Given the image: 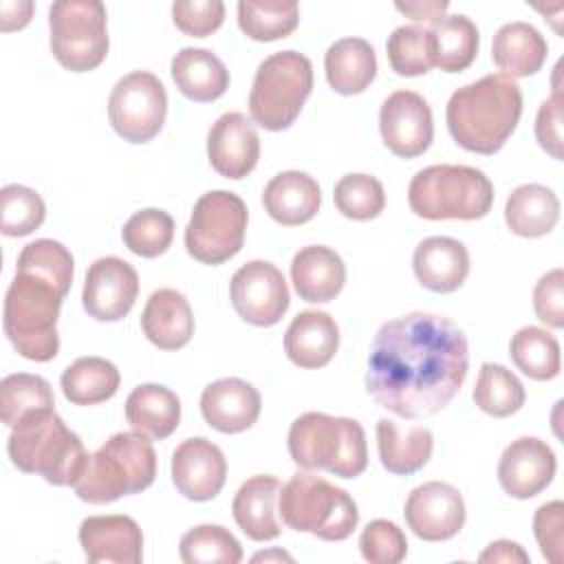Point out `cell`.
Masks as SVG:
<instances>
[{
  "label": "cell",
  "instance_id": "obj_1",
  "mask_svg": "<svg viewBox=\"0 0 564 564\" xmlns=\"http://www.w3.org/2000/svg\"><path fill=\"white\" fill-rule=\"evenodd\" d=\"M469 368L467 337L447 317L405 313L377 330L366 370L368 394L401 419L441 412Z\"/></svg>",
  "mask_w": 564,
  "mask_h": 564
},
{
  "label": "cell",
  "instance_id": "obj_2",
  "mask_svg": "<svg viewBox=\"0 0 564 564\" xmlns=\"http://www.w3.org/2000/svg\"><path fill=\"white\" fill-rule=\"evenodd\" d=\"M522 115V90L505 73H491L452 93L445 121L452 139L476 154L498 152Z\"/></svg>",
  "mask_w": 564,
  "mask_h": 564
},
{
  "label": "cell",
  "instance_id": "obj_3",
  "mask_svg": "<svg viewBox=\"0 0 564 564\" xmlns=\"http://www.w3.org/2000/svg\"><path fill=\"white\" fill-rule=\"evenodd\" d=\"M70 289L62 282L15 264V278L4 295V335L31 361H51L59 350L57 317Z\"/></svg>",
  "mask_w": 564,
  "mask_h": 564
},
{
  "label": "cell",
  "instance_id": "obj_4",
  "mask_svg": "<svg viewBox=\"0 0 564 564\" xmlns=\"http://www.w3.org/2000/svg\"><path fill=\"white\" fill-rule=\"evenodd\" d=\"M7 452L20 471L37 474L57 487L75 485L88 463L82 438L66 427L55 408L26 412L11 427Z\"/></svg>",
  "mask_w": 564,
  "mask_h": 564
},
{
  "label": "cell",
  "instance_id": "obj_5",
  "mask_svg": "<svg viewBox=\"0 0 564 564\" xmlns=\"http://www.w3.org/2000/svg\"><path fill=\"white\" fill-rule=\"evenodd\" d=\"M154 476L156 452L150 438L139 432H117L88 454L86 469L73 487L79 500L106 505L148 489Z\"/></svg>",
  "mask_w": 564,
  "mask_h": 564
},
{
  "label": "cell",
  "instance_id": "obj_6",
  "mask_svg": "<svg viewBox=\"0 0 564 564\" xmlns=\"http://www.w3.org/2000/svg\"><path fill=\"white\" fill-rule=\"evenodd\" d=\"M289 454L304 469H324L339 478H355L368 467L361 423L324 412H304L291 423Z\"/></svg>",
  "mask_w": 564,
  "mask_h": 564
},
{
  "label": "cell",
  "instance_id": "obj_7",
  "mask_svg": "<svg viewBox=\"0 0 564 564\" xmlns=\"http://www.w3.org/2000/svg\"><path fill=\"white\" fill-rule=\"evenodd\" d=\"M408 203L427 220H478L494 205V185L482 170L469 165H430L412 176Z\"/></svg>",
  "mask_w": 564,
  "mask_h": 564
},
{
  "label": "cell",
  "instance_id": "obj_8",
  "mask_svg": "<svg viewBox=\"0 0 564 564\" xmlns=\"http://www.w3.org/2000/svg\"><path fill=\"white\" fill-rule=\"evenodd\" d=\"M278 513L289 529L326 542L346 540L359 522L352 496L311 471H297L280 487Z\"/></svg>",
  "mask_w": 564,
  "mask_h": 564
},
{
  "label": "cell",
  "instance_id": "obj_9",
  "mask_svg": "<svg viewBox=\"0 0 564 564\" xmlns=\"http://www.w3.org/2000/svg\"><path fill=\"white\" fill-rule=\"evenodd\" d=\"M313 90V64L297 51L269 55L256 70L249 93L251 119L271 132L286 130Z\"/></svg>",
  "mask_w": 564,
  "mask_h": 564
},
{
  "label": "cell",
  "instance_id": "obj_10",
  "mask_svg": "<svg viewBox=\"0 0 564 564\" xmlns=\"http://www.w3.org/2000/svg\"><path fill=\"white\" fill-rule=\"evenodd\" d=\"M51 53L70 73L97 68L108 55L106 7L99 0H57L48 9Z\"/></svg>",
  "mask_w": 564,
  "mask_h": 564
},
{
  "label": "cell",
  "instance_id": "obj_11",
  "mask_svg": "<svg viewBox=\"0 0 564 564\" xmlns=\"http://www.w3.org/2000/svg\"><path fill=\"white\" fill-rule=\"evenodd\" d=\"M247 205L227 189L203 194L192 209L185 227V249L203 264H220L234 258L245 242Z\"/></svg>",
  "mask_w": 564,
  "mask_h": 564
},
{
  "label": "cell",
  "instance_id": "obj_12",
  "mask_svg": "<svg viewBox=\"0 0 564 564\" xmlns=\"http://www.w3.org/2000/svg\"><path fill=\"white\" fill-rule=\"evenodd\" d=\"M165 115L167 93L154 73L132 70L112 86L108 119L123 141L148 143L161 132Z\"/></svg>",
  "mask_w": 564,
  "mask_h": 564
},
{
  "label": "cell",
  "instance_id": "obj_13",
  "mask_svg": "<svg viewBox=\"0 0 564 564\" xmlns=\"http://www.w3.org/2000/svg\"><path fill=\"white\" fill-rule=\"evenodd\" d=\"M234 311L253 326H273L289 308L291 295L282 271L267 260L242 264L229 282Z\"/></svg>",
  "mask_w": 564,
  "mask_h": 564
},
{
  "label": "cell",
  "instance_id": "obj_14",
  "mask_svg": "<svg viewBox=\"0 0 564 564\" xmlns=\"http://www.w3.org/2000/svg\"><path fill=\"white\" fill-rule=\"evenodd\" d=\"M379 130L392 154L401 159L423 154L434 137L430 104L414 90H397L388 95L381 104Z\"/></svg>",
  "mask_w": 564,
  "mask_h": 564
},
{
  "label": "cell",
  "instance_id": "obj_15",
  "mask_svg": "<svg viewBox=\"0 0 564 564\" xmlns=\"http://www.w3.org/2000/svg\"><path fill=\"white\" fill-rule=\"evenodd\" d=\"M403 516L416 538L443 542L463 529L465 500L454 485L430 480L410 491Z\"/></svg>",
  "mask_w": 564,
  "mask_h": 564
},
{
  "label": "cell",
  "instance_id": "obj_16",
  "mask_svg": "<svg viewBox=\"0 0 564 564\" xmlns=\"http://www.w3.org/2000/svg\"><path fill=\"white\" fill-rule=\"evenodd\" d=\"M139 293V275L134 267L117 256L95 260L84 280V311L99 322L123 319Z\"/></svg>",
  "mask_w": 564,
  "mask_h": 564
},
{
  "label": "cell",
  "instance_id": "obj_17",
  "mask_svg": "<svg viewBox=\"0 0 564 564\" xmlns=\"http://www.w3.org/2000/svg\"><path fill=\"white\" fill-rule=\"evenodd\" d=\"M557 469L551 445L538 436L511 441L498 460V482L511 498H533L544 491Z\"/></svg>",
  "mask_w": 564,
  "mask_h": 564
},
{
  "label": "cell",
  "instance_id": "obj_18",
  "mask_svg": "<svg viewBox=\"0 0 564 564\" xmlns=\"http://www.w3.org/2000/svg\"><path fill=\"white\" fill-rule=\"evenodd\" d=\"M227 478L223 449L205 436L185 438L172 454V482L187 500L205 502L220 494Z\"/></svg>",
  "mask_w": 564,
  "mask_h": 564
},
{
  "label": "cell",
  "instance_id": "obj_19",
  "mask_svg": "<svg viewBox=\"0 0 564 564\" xmlns=\"http://www.w3.org/2000/svg\"><path fill=\"white\" fill-rule=\"evenodd\" d=\"M207 156L225 178H245L260 159V139L242 112L220 115L207 132Z\"/></svg>",
  "mask_w": 564,
  "mask_h": 564
},
{
  "label": "cell",
  "instance_id": "obj_20",
  "mask_svg": "<svg viewBox=\"0 0 564 564\" xmlns=\"http://www.w3.org/2000/svg\"><path fill=\"white\" fill-rule=\"evenodd\" d=\"M79 544L88 562L139 564L143 533L130 516H90L79 524Z\"/></svg>",
  "mask_w": 564,
  "mask_h": 564
},
{
  "label": "cell",
  "instance_id": "obj_21",
  "mask_svg": "<svg viewBox=\"0 0 564 564\" xmlns=\"http://www.w3.org/2000/svg\"><path fill=\"white\" fill-rule=\"evenodd\" d=\"M262 410L260 392L245 379L225 377L209 383L200 394L203 419L223 434L249 430Z\"/></svg>",
  "mask_w": 564,
  "mask_h": 564
},
{
  "label": "cell",
  "instance_id": "obj_22",
  "mask_svg": "<svg viewBox=\"0 0 564 564\" xmlns=\"http://www.w3.org/2000/svg\"><path fill=\"white\" fill-rule=\"evenodd\" d=\"M412 269L425 289L434 293H452L469 273V253L456 238L430 236L416 245Z\"/></svg>",
  "mask_w": 564,
  "mask_h": 564
},
{
  "label": "cell",
  "instance_id": "obj_23",
  "mask_svg": "<svg viewBox=\"0 0 564 564\" xmlns=\"http://www.w3.org/2000/svg\"><path fill=\"white\" fill-rule=\"evenodd\" d=\"M291 280L300 300L324 304L335 300L344 289L346 264L335 249L308 245L293 256Z\"/></svg>",
  "mask_w": 564,
  "mask_h": 564
},
{
  "label": "cell",
  "instance_id": "obj_24",
  "mask_svg": "<svg viewBox=\"0 0 564 564\" xmlns=\"http://www.w3.org/2000/svg\"><path fill=\"white\" fill-rule=\"evenodd\" d=\"M280 480L269 474L247 478L234 496L231 513L242 533L256 542H267L280 535L282 524L278 520Z\"/></svg>",
  "mask_w": 564,
  "mask_h": 564
},
{
  "label": "cell",
  "instance_id": "obj_25",
  "mask_svg": "<svg viewBox=\"0 0 564 564\" xmlns=\"http://www.w3.org/2000/svg\"><path fill=\"white\" fill-rule=\"evenodd\" d=\"M262 205L275 223L295 227L308 223L319 212L322 192L311 174L286 170L267 183Z\"/></svg>",
  "mask_w": 564,
  "mask_h": 564
},
{
  "label": "cell",
  "instance_id": "obj_26",
  "mask_svg": "<svg viewBox=\"0 0 564 564\" xmlns=\"http://www.w3.org/2000/svg\"><path fill=\"white\" fill-rule=\"evenodd\" d=\"M143 335L161 350H178L194 335V313L176 289L154 291L141 313Z\"/></svg>",
  "mask_w": 564,
  "mask_h": 564
},
{
  "label": "cell",
  "instance_id": "obj_27",
  "mask_svg": "<svg viewBox=\"0 0 564 564\" xmlns=\"http://www.w3.org/2000/svg\"><path fill=\"white\" fill-rule=\"evenodd\" d=\"M339 346L337 322L324 311H302L284 333L286 357L300 368L326 366Z\"/></svg>",
  "mask_w": 564,
  "mask_h": 564
},
{
  "label": "cell",
  "instance_id": "obj_28",
  "mask_svg": "<svg viewBox=\"0 0 564 564\" xmlns=\"http://www.w3.org/2000/svg\"><path fill=\"white\" fill-rule=\"evenodd\" d=\"M377 449L381 465L390 474L410 476L430 460L434 436L425 425H403L394 419H379Z\"/></svg>",
  "mask_w": 564,
  "mask_h": 564
},
{
  "label": "cell",
  "instance_id": "obj_29",
  "mask_svg": "<svg viewBox=\"0 0 564 564\" xmlns=\"http://www.w3.org/2000/svg\"><path fill=\"white\" fill-rule=\"evenodd\" d=\"M546 53L549 46L544 35L529 22L502 24L491 42L494 64L511 79L535 75L542 68Z\"/></svg>",
  "mask_w": 564,
  "mask_h": 564
},
{
  "label": "cell",
  "instance_id": "obj_30",
  "mask_svg": "<svg viewBox=\"0 0 564 564\" xmlns=\"http://www.w3.org/2000/svg\"><path fill=\"white\" fill-rule=\"evenodd\" d=\"M176 88L192 101H214L229 88V70L207 48H181L170 66Z\"/></svg>",
  "mask_w": 564,
  "mask_h": 564
},
{
  "label": "cell",
  "instance_id": "obj_31",
  "mask_svg": "<svg viewBox=\"0 0 564 564\" xmlns=\"http://www.w3.org/2000/svg\"><path fill=\"white\" fill-rule=\"evenodd\" d=\"M324 70L335 93L359 95L377 75L375 48L364 37H341L328 46Z\"/></svg>",
  "mask_w": 564,
  "mask_h": 564
},
{
  "label": "cell",
  "instance_id": "obj_32",
  "mask_svg": "<svg viewBox=\"0 0 564 564\" xmlns=\"http://www.w3.org/2000/svg\"><path fill=\"white\" fill-rule=\"evenodd\" d=\"M126 421L148 438H167L181 423L178 397L159 383L137 386L126 399Z\"/></svg>",
  "mask_w": 564,
  "mask_h": 564
},
{
  "label": "cell",
  "instance_id": "obj_33",
  "mask_svg": "<svg viewBox=\"0 0 564 564\" xmlns=\"http://www.w3.org/2000/svg\"><path fill=\"white\" fill-rule=\"evenodd\" d=\"M560 220V200L555 192L540 183L518 185L505 205L507 227L522 238H540L553 231Z\"/></svg>",
  "mask_w": 564,
  "mask_h": 564
},
{
  "label": "cell",
  "instance_id": "obj_34",
  "mask_svg": "<svg viewBox=\"0 0 564 564\" xmlns=\"http://www.w3.org/2000/svg\"><path fill=\"white\" fill-rule=\"evenodd\" d=\"M119 370L104 357L75 359L59 379L66 401L73 405H97L115 397L119 390Z\"/></svg>",
  "mask_w": 564,
  "mask_h": 564
},
{
  "label": "cell",
  "instance_id": "obj_35",
  "mask_svg": "<svg viewBox=\"0 0 564 564\" xmlns=\"http://www.w3.org/2000/svg\"><path fill=\"white\" fill-rule=\"evenodd\" d=\"M434 66L445 73L465 70L478 55L480 35L467 15H443L432 24Z\"/></svg>",
  "mask_w": 564,
  "mask_h": 564
},
{
  "label": "cell",
  "instance_id": "obj_36",
  "mask_svg": "<svg viewBox=\"0 0 564 564\" xmlns=\"http://www.w3.org/2000/svg\"><path fill=\"white\" fill-rule=\"evenodd\" d=\"M300 9L295 0H240L238 26L256 42H273L295 31Z\"/></svg>",
  "mask_w": 564,
  "mask_h": 564
},
{
  "label": "cell",
  "instance_id": "obj_37",
  "mask_svg": "<svg viewBox=\"0 0 564 564\" xmlns=\"http://www.w3.org/2000/svg\"><path fill=\"white\" fill-rule=\"evenodd\" d=\"M509 355L529 379L549 381L560 375V344L544 328L522 326L509 341Z\"/></svg>",
  "mask_w": 564,
  "mask_h": 564
},
{
  "label": "cell",
  "instance_id": "obj_38",
  "mask_svg": "<svg viewBox=\"0 0 564 564\" xmlns=\"http://www.w3.org/2000/svg\"><path fill=\"white\" fill-rule=\"evenodd\" d=\"M524 386L500 364L485 361L474 388V403L489 416L505 419L524 405Z\"/></svg>",
  "mask_w": 564,
  "mask_h": 564
},
{
  "label": "cell",
  "instance_id": "obj_39",
  "mask_svg": "<svg viewBox=\"0 0 564 564\" xmlns=\"http://www.w3.org/2000/svg\"><path fill=\"white\" fill-rule=\"evenodd\" d=\"M386 51L392 70L401 77H416L434 66V37L425 26L408 24L394 29Z\"/></svg>",
  "mask_w": 564,
  "mask_h": 564
},
{
  "label": "cell",
  "instance_id": "obj_40",
  "mask_svg": "<svg viewBox=\"0 0 564 564\" xmlns=\"http://www.w3.org/2000/svg\"><path fill=\"white\" fill-rule=\"evenodd\" d=\"M40 408H55V397L46 379L15 372L0 381V416L4 425L13 427L26 412Z\"/></svg>",
  "mask_w": 564,
  "mask_h": 564
},
{
  "label": "cell",
  "instance_id": "obj_41",
  "mask_svg": "<svg viewBox=\"0 0 564 564\" xmlns=\"http://www.w3.org/2000/svg\"><path fill=\"white\" fill-rule=\"evenodd\" d=\"M178 553L185 564H238L242 560L240 542L220 524L189 529L181 538Z\"/></svg>",
  "mask_w": 564,
  "mask_h": 564
},
{
  "label": "cell",
  "instance_id": "obj_42",
  "mask_svg": "<svg viewBox=\"0 0 564 564\" xmlns=\"http://www.w3.org/2000/svg\"><path fill=\"white\" fill-rule=\"evenodd\" d=\"M123 245L141 256V258H156L167 251L174 238V220L167 212L148 207L132 214L123 229H121Z\"/></svg>",
  "mask_w": 564,
  "mask_h": 564
},
{
  "label": "cell",
  "instance_id": "obj_43",
  "mask_svg": "<svg viewBox=\"0 0 564 564\" xmlns=\"http://www.w3.org/2000/svg\"><path fill=\"white\" fill-rule=\"evenodd\" d=\"M335 207L352 220L377 218L386 207V192L379 178L370 174H346L333 189Z\"/></svg>",
  "mask_w": 564,
  "mask_h": 564
},
{
  "label": "cell",
  "instance_id": "obj_44",
  "mask_svg": "<svg viewBox=\"0 0 564 564\" xmlns=\"http://www.w3.org/2000/svg\"><path fill=\"white\" fill-rule=\"evenodd\" d=\"M46 216L42 196L26 185H4L0 189V231L4 236H26L35 231Z\"/></svg>",
  "mask_w": 564,
  "mask_h": 564
},
{
  "label": "cell",
  "instance_id": "obj_45",
  "mask_svg": "<svg viewBox=\"0 0 564 564\" xmlns=\"http://www.w3.org/2000/svg\"><path fill=\"white\" fill-rule=\"evenodd\" d=\"M359 551L370 564H399L408 553V540L394 522L379 518L364 527Z\"/></svg>",
  "mask_w": 564,
  "mask_h": 564
},
{
  "label": "cell",
  "instance_id": "obj_46",
  "mask_svg": "<svg viewBox=\"0 0 564 564\" xmlns=\"http://www.w3.org/2000/svg\"><path fill=\"white\" fill-rule=\"evenodd\" d=\"M172 20L185 35L207 37L223 24L225 4L220 0H178L172 4Z\"/></svg>",
  "mask_w": 564,
  "mask_h": 564
},
{
  "label": "cell",
  "instance_id": "obj_47",
  "mask_svg": "<svg viewBox=\"0 0 564 564\" xmlns=\"http://www.w3.org/2000/svg\"><path fill=\"white\" fill-rule=\"evenodd\" d=\"M562 527H564L562 500H551V502L542 505L533 516V533L540 544V551L553 564H560L564 560Z\"/></svg>",
  "mask_w": 564,
  "mask_h": 564
},
{
  "label": "cell",
  "instance_id": "obj_48",
  "mask_svg": "<svg viewBox=\"0 0 564 564\" xmlns=\"http://www.w3.org/2000/svg\"><path fill=\"white\" fill-rule=\"evenodd\" d=\"M533 311L551 328L564 326V271L544 273L533 289Z\"/></svg>",
  "mask_w": 564,
  "mask_h": 564
},
{
  "label": "cell",
  "instance_id": "obj_49",
  "mask_svg": "<svg viewBox=\"0 0 564 564\" xmlns=\"http://www.w3.org/2000/svg\"><path fill=\"white\" fill-rule=\"evenodd\" d=\"M535 139L542 150H546L553 159L562 161V95L560 88L553 90L549 99L540 104L535 117Z\"/></svg>",
  "mask_w": 564,
  "mask_h": 564
},
{
  "label": "cell",
  "instance_id": "obj_50",
  "mask_svg": "<svg viewBox=\"0 0 564 564\" xmlns=\"http://www.w3.org/2000/svg\"><path fill=\"white\" fill-rule=\"evenodd\" d=\"M397 11H401L403 15L416 20V22H438L443 18V13L447 11L449 2L447 0H414V2H397L394 4Z\"/></svg>",
  "mask_w": 564,
  "mask_h": 564
},
{
  "label": "cell",
  "instance_id": "obj_51",
  "mask_svg": "<svg viewBox=\"0 0 564 564\" xmlns=\"http://www.w3.org/2000/svg\"><path fill=\"white\" fill-rule=\"evenodd\" d=\"M480 562H529V555L524 549L511 540H496L491 542L478 557Z\"/></svg>",
  "mask_w": 564,
  "mask_h": 564
},
{
  "label": "cell",
  "instance_id": "obj_52",
  "mask_svg": "<svg viewBox=\"0 0 564 564\" xmlns=\"http://www.w3.org/2000/svg\"><path fill=\"white\" fill-rule=\"evenodd\" d=\"M33 13V2H0V29L2 31H15L22 29Z\"/></svg>",
  "mask_w": 564,
  "mask_h": 564
},
{
  "label": "cell",
  "instance_id": "obj_53",
  "mask_svg": "<svg viewBox=\"0 0 564 564\" xmlns=\"http://www.w3.org/2000/svg\"><path fill=\"white\" fill-rule=\"evenodd\" d=\"M260 560H286V562H291V557L286 555V553H282V551H271V553H258V555H253V562H260Z\"/></svg>",
  "mask_w": 564,
  "mask_h": 564
}]
</instances>
